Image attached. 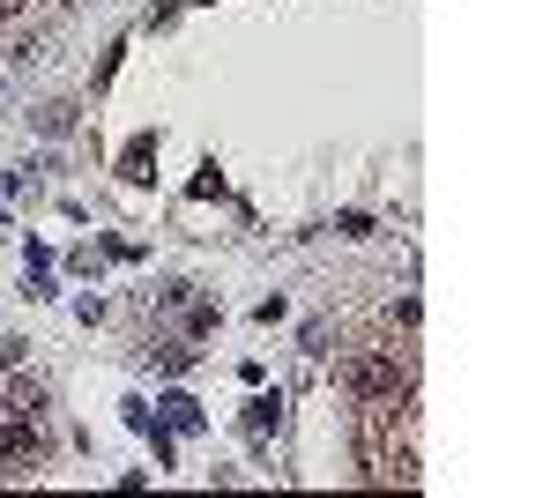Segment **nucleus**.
<instances>
[{"label": "nucleus", "mask_w": 558, "mask_h": 498, "mask_svg": "<svg viewBox=\"0 0 558 498\" xmlns=\"http://www.w3.org/2000/svg\"><path fill=\"white\" fill-rule=\"evenodd\" d=\"M8 60H23V68H31V60H45V38H38V31H31V38H15V52H8Z\"/></svg>", "instance_id": "6"}, {"label": "nucleus", "mask_w": 558, "mask_h": 498, "mask_svg": "<svg viewBox=\"0 0 558 498\" xmlns=\"http://www.w3.org/2000/svg\"><path fill=\"white\" fill-rule=\"evenodd\" d=\"M31 126H38V134H68V126H75V105H60V97H52V105L31 112Z\"/></svg>", "instance_id": "3"}, {"label": "nucleus", "mask_w": 558, "mask_h": 498, "mask_svg": "<svg viewBox=\"0 0 558 498\" xmlns=\"http://www.w3.org/2000/svg\"><path fill=\"white\" fill-rule=\"evenodd\" d=\"M336 231H343V239H373V216H357V208H350V216H336Z\"/></svg>", "instance_id": "5"}, {"label": "nucleus", "mask_w": 558, "mask_h": 498, "mask_svg": "<svg viewBox=\"0 0 558 498\" xmlns=\"http://www.w3.org/2000/svg\"><path fill=\"white\" fill-rule=\"evenodd\" d=\"M23 8H31V0H0V15H23Z\"/></svg>", "instance_id": "7"}, {"label": "nucleus", "mask_w": 558, "mask_h": 498, "mask_svg": "<svg viewBox=\"0 0 558 498\" xmlns=\"http://www.w3.org/2000/svg\"><path fill=\"white\" fill-rule=\"evenodd\" d=\"M38 454H45V439L31 432V416H0V461L23 469V461H38Z\"/></svg>", "instance_id": "2"}, {"label": "nucleus", "mask_w": 558, "mask_h": 498, "mask_svg": "<svg viewBox=\"0 0 558 498\" xmlns=\"http://www.w3.org/2000/svg\"><path fill=\"white\" fill-rule=\"evenodd\" d=\"M343 387L357 394V402H395V365H387V357H350Z\"/></svg>", "instance_id": "1"}, {"label": "nucleus", "mask_w": 558, "mask_h": 498, "mask_svg": "<svg viewBox=\"0 0 558 498\" xmlns=\"http://www.w3.org/2000/svg\"><path fill=\"white\" fill-rule=\"evenodd\" d=\"M165 410H172V424H179V432H194V424H202V410H194V402H186V394H172V402H165Z\"/></svg>", "instance_id": "4"}]
</instances>
